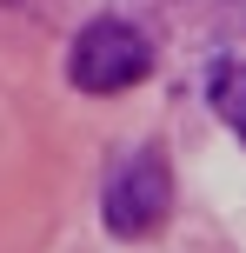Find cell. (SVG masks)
I'll return each mask as SVG.
<instances>
[{"mask_svg": "<svg viewBox=\"0 0 246 253\" xmlns=\"http://www.w3.org/2000/svg\"><path fill=\"white\" fill-rule=\"evenodd\" d=\"M167 207H173V167L160 147H133L127 160H113L100 187V227L113 240H146V233L167 227Z\"/></svg>", "mask_w": 246, "mask_h": 253, "instance_id": "cell-1", "label": "cell"}, {"mask_svg": "<svg viewBox=\"0 0 246 253\" xmlns=\"http://www.w3.org/2000/svg\"><path fill=\"white\" fill-rule=\"evenodd\" d=\"M146 67H153V47L127 20H93L67 53V74L80 93H127L133 80H146Z\"/></svg>", "mask_w": 246, "mask_h": 253, "instance_id": "cell-2", "label": "cell"}]
</instances>
